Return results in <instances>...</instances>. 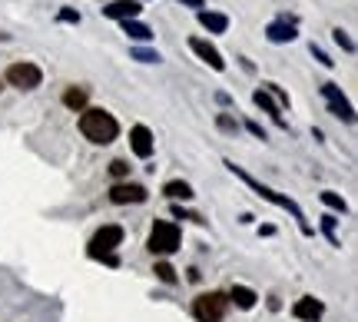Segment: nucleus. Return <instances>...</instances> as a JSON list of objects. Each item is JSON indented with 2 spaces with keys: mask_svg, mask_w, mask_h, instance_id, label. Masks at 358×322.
<instances>
[{
  "mask_svg": "<svg viewBox=\"0 0 358 322\" xmlns=\"http://www.w3.org/2000/svg\"><path fill=\"white\" fill-rule=\"evenodd\" d=\"M110 173H113L116 180H123V176H129V163L127 160H113V163H110Z\"/></svg>",
  "mask_w": 358,
  "mask_h": 322,
  "instance_id": "24",
  "label": "nucleus"
},
{
  "mask_svg": "<svg viewBox=\"0 0 358 322\" xmlns=\"http://www.w3.org/2000/svg\"><path fill=\"white\" fill-rule=\"evenodd\" d=\"M129 150L140 156V160H150V156H153L156 140H153V133H150V127L136 123V127L129 130Z\"/></svg>",
  "mask_w": 358,
  "mask_h": 322,
  "instance_id": "9",
  "label": "nucleus"
},
{
  "mask_svg": "<svg viewBox=\"0 0 358 322\" xmlns=\"http://www.w3.org/2000/svg\"><path fill=\"white\" fill-rule=\"evenodd\" d=\"M120 30H123L129 40H140V43L153 40V30H150L146 24H140V20H120Z\"/></svg>",
  "mask_w": 358,
  "mask_h": 322,
  "instance_id": "15",
  "label": "nucleus"
},
{
  "mask_svg": "<svg viewBox=\"0 0 358 322\" xmlns=\"http://www.w3.org/2000/svg\"><path fill=\"white\" fill-rule=\"evenodd\" d=\"M7 83L17 87V90H37L43 83V70L30 60H17V64L7 66Z\"/></svg>",
  "mask_w": 358,
  "mask_h": 322,
  "instance_id": "6",
  "label": "nucleus"
},
{
  "mask_svg": "<svg viewBox=\"0 0 358 322\" xmlns=\"http://www.w3.org/2000/svg\"><path fill=\"white\" fill-rule=\"evenodd\" d=\"M133 60H140V64H156V60H159V53L146 50V47H136V50H133Z\"/></svg>",
  "mask_w": 358,
  "mask_h": 322,
  "instance_id": "23",
  "label": "nucleus"
},
{
  "mask_svg": "<svg viewBox=\"0 0 358 322\" xmlns=\"http://www.w3.org/2000/svg\"><path fill=\"white\" fill-rule=\"evenodd\" d=\"M123 226H116V223H110V226H100V230L93 232V239H90V259H103L106 266H120V259H116V246L123 243Z\"/></svg>",
  "mask_w": 358,
  "mask_h": 322,
  "instance_id": "3",
  "label": "nucleus"
},
{
  "mask_svg": "<svg viewBox=\"0 0 358 322\" xmlns=\"http://www.w3.org/2000/svg\"><path fill=\"white\" fill-rule=\"evenodd\" d=\"M143 10L140 0H113L110 7H103V17H110V20H136Z\"/></svg>",
  "mask_w": 358,
  "mask_h": 322,
  "instance_id": "12",
  "label": "nucleus"
},
{
  "mask_svg": "<svg viewBox=\"0 0 358 322\" xmlns=\"http://www.w3.org/2000/svg\"><path fill=\"white\" fill-rule=\"evenodd\" d=\"M153 272H156V276H159V279H163L166 286H176V270H173L169 262H156Z\"/></svg>",
  "mask_w": 358,
  "mask_h": 322,
  "instance_id": "21",
  "label": "nucleus"
},
{
  "mask_svg": "<svg viewBox=\"0 0 358 322\" xmlns=\"http://www.w3.org/2000/svg\"><path fill=\"white\" fill-rule=\"evenodd\" d=\"M80 133H83L90 143L106 146V143H113L116 136H120V123H116V116L106 113L103 106H87V110H80Z\"/></svg>",
  "mask_w": 358,
  "mask_h": 322,
  "instance_id": "1",
  "label": "nucleus"
},
{
  "mask_svg": "<svg viewBox=\"0 0 358 322\" xmlns=\"http://www.w3.org/2000/svg\"><path fill=\"white\" fill-rule=\"evenodd\" d=\"M252 100H256V104L262 106V110H266V113H272V120H275V123H279V127H285V120H282V113H279L282 106L275 104V100H272V97H268L266 90H256V93H252Z\"/></svg>",
  "mask_w": 358,
  "mask_h": 322,
  "instance_id": "18",
  "label": "nucleus"
},
{
  "mask_svg": "<svg viewBox=\"0 0 358 322\" xmlns=\"http://www.w3.org/2000/svg\"><path fill=\"white\" fill-rule=\"evenodd\" d=\"M262 90H266L268 97H279V106H289V97H285V93H282L279 87H275V83H266V87H262Z\"/></svg>",
  "mask_w": 358,
  "mask_h": 322,
  "instance_id": "26",
  "label": "nucleus"
},
{
  "mask_svg": "<svg viewBox=\"0 0 358 322\" xmlns=\"http://www.w3.org/2000/svg\"><path fill=\"white\" fill-rule=\"evenodd\" d=\"M322 97H325L329 110H332L338 120H345V123H352V120H355V110H352V104H348L345 93L338 90L335 83H322Z\"/></svg>",
  "mask_w": 358,
  "mask_h": 322,
  "instance_id": "7",
  "label": "nucleus"
},
{
  "mask_svg": "<svg viewBox=\"0 0 358 322\" xmlns=\"http://www.w3.org/2000/svg\"><path fill=\"white\" fill-rule=\"evenodd\" d=\"M57 20H60V24H80V13L73 10V7H64V10L57 13Z\"/></svg>",
  "mask_w": 358,
  "mask_h": 322,
  "instance_id": "25",
  "label": "nucleus"
},
{
  "mask_svg": "<svg viewBox=\"0 0 358 322\" xmlns=\"http://www.w3.org/2000/svg\"><path fill=\"white\" fill-rule=\"evenodd\" d=\"M179 4H186V7H199V10H203V0H179Z\"/></svg>",
  "mask_w": 358,
  "mask_h": 322,
  "instance_id": "30",
  "label": "nucleus"
},
{
  "mask_svg": "<svg viewBox=\"0 0 358 322\" xmlns=\"http://www.w3.org/2000/svg\"><path fill=\"white\" fill-rule=\"evenodd\" d=\"M179 239H182V232H179L176 223L159 219L153 226V232H150V239H146V249H150L153 256H169V253L179 249Z\"/></svg>",
  "mask_w": 358,
  "mask_h": 322,
  "instance_id": "4",
  "label": "nucleus"
},
{
  "mask_svg": "<svg viewBox=\"0 0 358 322\" xmlns=\"http://www.w3.org/2000/svg\"><path fill=\"white\" fill-rule=\"evenodd\" d=\"M266 37L272 40V43H292V40L299 37V20H295V17H279V20H272V24L266 27Z\"/></svg>",
  "mask_w": 358,
  "mask_h": 322,
  "instance_id": "8",
  "label": "nucleus"
},
{
  "mask_svg": "<svg viewBox=\"0 0 358 322\" xmlns=\"http://www.w3.org/2000/svg\"><path fill=\"white\" fill-rule=\"evenodd\" d=\"M229 302H236V306H239V309H252V306H256V293H252V289H249V286H232L229 289Z\"/></svg>",
  "mask_w": 358,
  "mask_h": 322,
  "instance_id": "16",
  "label": "nucleus"
},
{
  "mask_svg": "<svg viewBox=\"0 0 358 322\" xmlns=\"http://www.w3.org/2000/svg\"><path fill=\"white\" fill-rule=\"evenodd\" d=\"M312 57H315V60H319L322 66H335V60H329V53H325V50H319L315 43H312Z\"/></svg>",
  "mask_w": 358,
  "mask_h": 322,
  "instance_id": "27",
  "label": "nucleus"
},
{
  "mask_svg": "<svg viewBox=\"0 0 358 322\" xmlns=\"http://www.w3.org/2000/svg\"><path fill=\"white\" fill-rule=\"evenodd\" d=\"M110 200H113L116 206H127V203H143V200H146V190H143L140 183H116L113 190H110Z\"/></svg>",
  "mask_w": 358,
  "mask_h": 322,
  "instance_id": "11",
  "label": "nucleus"
},
{
  "mask_svg": "<svg viewBox=\"0 0 358 322\" xmlns=\"http://www.w3.org/2000/svg\"><path fill=\"white\" fill-rule=\"evenodd\" d=\"M199 24L209 30V34H226L229 30V17L216 10H199Z\"/></svg>",
  "mask_w": 358,
  "mask_h": 322,
  "instance_id": "14",
  "label": "nucleus"
},
{
  "mask_svg": "<svg viewBox=\"0 0 358 322\" xmlns=\"http://www.w3.org/2000/svg\"><path fill=\"white\" fill-rule=\"evenodd\" d=\"M189 50L196 53V57H199L203 64H209L213 70H219V74L226 70V60H222V53H219L216 47L209 43V40H203V37H189Z\"/></svg>",
  "mask_w": 358,
  "mask_h": 322,
  "instance_id": "10",
  "label": "nucleus"
},
{
  "mask_svg": "<svg viewBox=\"0 0 358 322\" xmlns=\"http://www.w3.org/2000/svg\"><path fill=\"white\" fill-rule=\"evenodd\" d=\"M163 193H166L169 200H176V203H179V200H182V203H189L192 196H196L189 183H182V180H169L166 186H163Z\"/></svg>",
  "mask_w": 358,
  "mask_h": 322,
  "instance_id": "17",
  "label": "nucleus"
},
{
  "mask_svg": "<svg viewBox=\"0 0 358 322\" xmlns=\"http://www.w3.org/2000/svg\"><path fill=\"white\" fill-rule=\"evenodd\" d=\"M0 90H3V87H0Z\"/></svg>",
  "mask_w": 358,
  "mask_h": 322,
  "instance_id": "31",
  "label": "nucleus"
},
{
  "mask_svg": "<svg viewBox=\"0 0 358 322\" xmlns=\"http://www.w3.org/2000/svg\"><path fill=\"white\" fill-rule=\"evenodd\" d=\"M226 167L232 169V173H236V176H239V180L245 183V186H249V190H256L259 196H262V200H266V203H272V206H279V209H285V213H292L295 219H299V230L306 232V236H312V226H308V219H306V213H302V209H299V203H295V200H289V196H282V193H275V190H272V186H266V183H259L256 176H249V173H245L243 167H236V163H232V160H226Z\"/></svg>",
  "mask_w": 358,
  "mask_h": 322,
  "instance_id": "2",
  "label": "nucleus"
},
{
  "mask_svg": "<svg viewBox=\"0 0 358 322\" xmlns=\"http://www.w3.org/2000/svg\"><path fill=\"white\" fill-rule=\"evenodd\" d=\"M322 312H325V306H322L315 296H302V299H299V302L292 306V316H295L299 322H319Z\"/></svg>",
  "mask_w": 358,
  "mask_h": 322,
  "instance_id": "13",
  "label": "nucleus"
},
{
  "mask_svg": "<svg viewBox=\"0 0 358 322\" xmlns=\"http://www.w3.org/2000/svg\"><path fill=\"white\" fill-rule=\"evenodd\" d=\"M229 309V299L226 293H203L192 302V319L196 322H222Z\"/></svg>",
  "mask_w": 358,
  "mask_h": 322,
  "instance_id": "5",
  "label": "nucleus"
},
{
  "mask_svg": "<svg viewBox=\"0 0 358 322\" xmlns=\"http://www.w3.org/2000/svg\"><path fill=\"white\" fill-rule=\"evenodd\" d=\"M245 127H249V133H256L259 140H266V133H262V127H259V123H245Z\"/></svg>",
  "mask_w": 358,
  "mask_h": 322,
  "instance_id": "29",
  "label": "nucleus"
},
{
  "mask_svg": "<svg viewBox=\"0 0 358 322\" xmlns=\"http://www.w3.org/2000/svg\"><path fill=\"white\" fill-rule=\"evenodd\" d=\"M332 37H335V43H338V47H342V50L355 53V43H352V37H348L345 30H342V27H335V30H332Z\"/></svg>",
  "mask_w": 358,
  "mask_h": 322,
  "instance_id": "22",
  "label": "nucleus"
},
{
  "mask_svg": "<svg viewBox=\"0 0 358 322\" xmlns=\"http://www.w3.org/2000/svg\"><path fill=\"white\" fill-rule=\"evenodd\" d=\"M219 130H229V133H236V120H232V116H226V113H219Z\"/></svg>",
  "mask_w": 358,
  "mask_h": 322,
  "instance_id": "28",
  "label": "nucleus"
},
{
  "mask_svg": "<svg viewBox=\"0 0 358 322\" xmlns=\"http://www.w3.org/2000/svg\"><path fill=\"white\" fill-rule=\"evenodd\" d=\"M322 203L329 209H335V213H348V203L338 193H322Z\"/></svg>",
  "mask_w": 358,
  "mask_h": 322,
  "instance_id": "20",
  "label": "nucleus"
},
{
  "mask_svg": "<svg viewBox=\"0 0 358 322\" xmlns=\"http://www.w3.org/2000/svg\"><path fill=\"white\" fill-rule=\"evenodd\" d=\"M87 100H90L87 87H70V90L64 93V104L70 106V110H83V106H87Z\"/></svg>",
  "mask_w": 358,
  "mask_h": 322,
  "instance_id": "19",
  "label": "nucleus"
}]
</instances>
